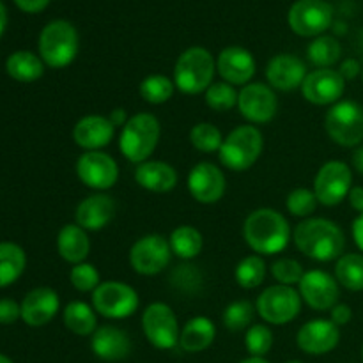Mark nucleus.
Here are the masks:
<instances>
[{"instance_id": "obj_1", "label": "nucleus", "mask_w": 363, "mask_h": 363, "mask_svg": "<svg viewBox=\"0 0 363 363\" xmlns=\"http://www.w3.org/2000/svg\"><path fill=\"white\" fill-rule=\"evenodd\" d=\"M294 245L307 257L319 262L342 257L346 236L335 222L326 218H307L293 233Z\"/></svg>"}, {"instance_id": "obj_2", "label": "nucleus", "mask_w": 363, "mask_h": 363, "mask_svg": "<svg viewBox=\"0 0 363 363\" xmlns=\"http://www.w3.org/2000/svg\"><path fill=\"white\" fill-rule=\"evenodd\" d=\"M243 236L255 254L275 255L289 245L291 227L282 213L272 208H261L245 220Z\"/></svg>"}, {"instance_id": "obj_3", "label": "nucleus", "mask_w": 363, "mask_h": 363, "mask_svg": "<svg viewBox=\"0 0 363 363\" xmlns=\"http://www.w3.org/2000/svg\"><path fill=\"white\" fill-rule=\"evenodd\" d=\"M39 55L46 66L62 69L69 66L80 50V38L73 23L66 20H53L39 34Z\"/></svg>"}, {"instance_id": "obj_4", "label": "nucleus", "mask_w": 363, "mask_h": 363, "mask_svg": "<svg viewBox=\"0 0 363 363\" xmlns=\"http://www.w3.org/2000/svg\"><path fill=\"white\" fill-rule=\"evenodd\" d=\"M160 135H162L160 121L152 113H135L121 130V152L131 163L140 165V163L147 162L149 156L155 152L160 142Z\"/></svg>"}, {"instance_id": "obj_5", "label": "nucleus", "mask_w": 363, "mask_h": 363, "mask_svg": "<svg viewBox=\"0 0 363 363\" xmlns=\"http://www.w3.org/2000/svg\"><path fill=\"white\" fill-rule=\"evenodd\" d=\"M216 62L202 46L184 50L174 67V85L184 94H201L209 89L215 78Z\"/></svg>"}, {"instance_id": "obj_6", "label": "nucleus", "mask_w": 363, "mask_h": 363, "mask_svg": "<svg viewBox=\"0 0 363 363\" xmlns=\"http://www.w3.org/2000/svg\"><path fill=\"white\" fill-rule=\"evenodd\" d=\"M264 149V138L255 126H240L230 131L220 147V162L225 169L234 172H245L254 163Z\"/></svg>"}, {"instance_id": "obj_7", "label": "nucleus", "mask_w": 363, "mask_h": 363, "mask_svg": "<svg viewBox=\"0 0 363 363\" xmlns=\"http://www.w3.org/2000/svg\"><path fill=\"white\" fill-rule=\"evenodd\" d=\"M325 130L335 144L354 147L363 140V108L350 99L335 103L326 112Z\"/></svg>"}, {"instance_id": "obj_8", "label": "nucleus", "mask_w": 363, "mask_h": 363, "mask_svg": "<svg viewBox=\"0 0 363 363\" xmlns=\"http://www.w3.org/2000/svg\"><path fill=\"white\" fill-rule=\"evenodd\" d=\"M137 291L131 286L117 280L101 282L92 293V307L99 315L106 319H124L138 311Z\"/></svg>"}, {"instance_id": "obj_9", "label": "nucleus", "mask_w": 363, "mask_h": 363, "mask_svg": "<svg viewBox=\"0 0 363 363\" xmlns=\"http://www.w3.org/2000/svg\"><path fill=\"white\" fill-rule=\"evenodd\" d=\"M255 311L269 325H287L298 318L301 311V296L289 286H269L261 293L255 303Z\"/></svg>"}, {"instance_id": "obj_10", "label": "nucleus", "mask_w": 363, "mask_h": 363, "mask_svg": "<svg viewBox=\"0 0 363 363\" xmlns=\"http://www.w3.org/2000/svg\"><path fill=\"white\" fill-rule=\"evenodd\" d=\"M142 328L149 342L158 350H172L179 344V323L172 308L162 301L145 308L142 314Z\"/></svg>"}, {"instance_id": "obj_11", "label": "nucleus", "mask_w": 363, "mask_h": 363, "mask_svg": "<svg viewBox=\"0 0 363 363\" xmlns=\"http://www.w3.org/2000/svg\"><path fill=\"white\" fill-rule=\"evenodd\" d=\"M289 27L301 38H318L330 28L333 9L325 0H298L289 9Z\"/></svg>"}, {"instance_id": "obj_12", "label": "nucleus", "mask_w": 363, "mask_h": 363, "mask_svg": "<svg viewBox=\"0 0 363 363\" xmlns=\"http://www.w3.org/2000/svg\"><path fill=\"white\" fill-rule=\"evenodd\" d=\"M172 250L167 238L160 234H147L135 241L130 250V264L137 273L152 277L162 273L169 266Z\"/></svg>"}, {"instance_id": "obj_13", "label": "nucleus", "mask_w": 363, "mask_h": 363, "mask_svg": "<svg viewBox=\"0 0 363 363\" xmlns=\"http://www.w3.org/2000/svg\"><path fill=\"white\" fill-rule=\"evenodd\" d=\"M353 188V174L344 162L332 160L319 169L314 179V194L318 202L337 206L350 195Z\"/></svg>"}, {"instance_id": "obj_14", "label": "nucleus", "mask_w": 363, "mask_h": 363, "mask_svg": "<svg viewBox=\"0 0 363 363\" xmlns=\"http://www.w3.org/2000/svg\"><path fill=\"white\" fill-rule=\"evenodd\" d=\"M78 179L92 190H108L119 179V167L110 155L101 151H87L77 162Z\"/></svg>"}, {"instance_id": "obj_15", "label": "nucleus", "mask_w": 363, "mask_h": 363, "mask_svg": "<svg viewBox=\"0 0 363 363\" xmlns=\"http://www.w3.org/2000/svg\"><path fill=\"white\" fill-rule=\"evenodd\" d=\"M238 108L241 116L254 124L269 123L279 110V98L272 87L264 84H247L238 96Z\"/></svg>"}, {"instance_id": "obj_16", "label": "nucleus", "mask_w": 363, "mask_h": 363, "mask_svg": "<svg viewBox=\"0 0 363 363\" xmlns=\"http://www.w3.org/2000/svg\"><path fill=\"white\" fill-rule=\"evenodd\" d=\"M300 296L314 311H332L339 301V284L335 277L321 269L305 272L303 279L298 284Z\"/></svg>"}, {"instance_id": "obj_17", "label": "nucleus", "mask_w": 363, "mask_h": 363, "mask_svg": "<svg viewBox=\"0 0 363 363\" xmlns=\"http://www.w3.org/2000/svg\"><path fill=\"white\" fill-rule=\"evenodd\" d=\"M346 80L340 77L339 71L328 67L308 73L301 84V94L314 105H335L342 98Z\"/></svg>"}, {"instance_id": "obj_18", "label": "nucleus", "mask_w": 363, "mask_h": 363, "mask_svg": "<svg viewBox=\"0 0 363 363\" xmlns=\"http://www.w3.org/2000/svg\"><path fill=\"white\" fill-rule=\"evenodd\" d=\"M188 190L201 204H215L225 194V176L213 163L201 162L188 174Z\"/></svg>"}, {"instance_id": "obj_19", "label": "nucleus", "mask_w": 363, "mask_h": 363, "mask_svg": "<svg viewBox=\"0 0 363 363\" xmlns=\"http://www.w3.org/2000/svg\"><path fill=\"white\" fill-rule=\"evenodd\" d=\"M340 330L330 319H314L305 323L296 337L298 347L307 354H326L339 346Z\"/></svg>"}, {"instance_id": "obj_20", "label": "nucleus", "mask_w": 363, "mask_h": 363, "mask_svg": "<svg viewBox=\"0 0 363 363\" xmlns=\"http://www.w3.org/2000/svg\"><path fill=\"white\" fill-rule=\"evenodd\" d=\"M307 74V66L303 60L291 53H279L266 66V78L269 85L284 92L301 87Z\"/></svg>"}, {"instance_id": "obj_21", "label": "nucleus", "mask_w": 363, "mask_h": 363, "mask_svg": "<svg viewBox=\"0 0 363 363\" xmlns=\"http://www.w3.org/2000/svg\"><path fill=\"white\" fill-rule=\"evenodd\" d=\"M216 69L223 82L230 85H247L255 74V59L247 48L229 46L222 50L216 60Z\"/></svg>"}, {"instance_id": "obj_22", "label": "nucleus", "mask_w": 363, "mask_h": 363, "mask_svg": "<svg viewBox=\"0 0 363 363\" xmlns=\"http://www.w3.org/2000/svg\"><path fill=\"white\" fill-rule=\"evenodd\" d=\"M20 307L25 325L39 328V326L48 325L59 312V294L50 287H38L23 298Z\"/></svg>"}, {"instance_id": "obj_23", "label": "nucleus", "mask_w": 363, "mask_h": 363, "mask_svg": "<svg viewBox=\"0 0 363 363\" xmlns=\"http://www.w3.org/2000/svg\"><path fill=\"white\" fill-rule=\"evenodd\" d=\"M113 124L105 116H85L74 124L73 140L85 151H99L113 138Z\"/></svg>"}, {"instance_id": "obj_24", "label": "nucleus", "mask_w": 363, "mask_h": 363, "mask_svg": "<svg viewBox=\"0 0 363 363\" xmlns=\"http://www.w3.org/2000/svg\"><path fill=\"white\" fill-rule=\"evenodd\" d=\"M92 353L105 362H119L130 357L131 353V339L124 330L117 326L105 325L99 326L92 333L91 340Z\"/></svg>"}, {"instance_id": "obj_25", "label": "nucleus", "mask_w": 363, "mask_h": 363, "mask_svg": "<svg viewBox=\"0 0 363 363\" xmlns=\"http://www.w3.org/2000/svg\"><path fill=\"white\" fill-rule=\"evenodd\" d=\"M116 215V202L106 194L89 195L78 204L74 218L77 225L85 230H101L112 222Z\"/></svg>"}, {"instance_id": "obj_26", "label": "nucleus", "mask_w": 363, "mask_h": 363, "mask_svg": "<svg viewBox=\"0 0 363 363\" xmlns=\"http://www.w3.org/2000/svg\"><path fill=\"white\" fill-rule=\"evenodd\" d=\"M135 181L145 190L165 194L176 188L177 172L165 162H144L135 169Z\"/></svg>"}, {"instance_id": "obj_27", "label": "nucleus", "mask_w": 363, "mask_h": 363, "mask_svg": "<svg viewBox=\"0 0 363 363\" xmlns=\"http://www.w3.org/2000/svg\"><path fill=\"white\" fill-rule=\"evenodd\" d=\"M57 250H59L60 257L69 264L77 266L80 262H85L89 252H91L87 230L82 229L77 223L64 225L57 236Z\"/></svg>"}, {"instance_id": "obj_28", "label": "nucleus", "mask_w": 363, "mask_h": 363, "mask_svg": "<svg viewBox=\"0 0 363 363\" xmlns=\"http://www.w3.org/2000/svg\"><path fill=\"white\" fill-rule=\"evenodd\" d=\"M215 323L211 319L204 318V315H199V318L190 319L184 325L179 337V346L186 353H201V351L208 350L211 346L213 340H215Z\"/></svg>"}, {"instance_id": "obj_29", "label": "nucleus", "mask_w": 363, "mask_h": 363, "mask_svg": "<svg viewBox=\"0 0 363 363\" xmlns=\"http://www.w3.org/2000/svg\"><path fill=\"white\" fill-rule=\"evenodd\" d=\"M6 69L13 80L21 82V84H30V82H35L43 77L45 62L35 53L20 50V52L11 53L6 62Z\"/></svg>"}, {"instance_id": "obj_30", "label": "nucleus", "mask_w": 363, "mask_h": 363, "mask_svg": "<svg viewBox=\"0 0 363 363\" xmlns=\"http://www.w3.org/2000/svg\"><path fill=\"white\" fill-rule=\"evenodd\" d=\"M27 255L16 243H0V289L16 282L25 272Z\"/></svg>"}, {"instance_id": "obj_31", "label": "nucleus", "mask_w": 363, "mask_h": 363, "mask_svg": "<svg viewBox=\"0 0 363 363\" xmlns=\"http://www.w3.org/2000/svg\"><path fill=\"white\" fill-rule=\"evenodd\" d=\"M64 325L69 332L74 335L87 337L98 330V319H96V311L91 305L84 303V301H71L64 308Z\"/></svg>"}, {"instance_id": "obj_32", "label": "nucleus", "mask_w": 363, "mask_h": 363, "mask_svg": "<svg viewBox=\"0 0 363 363\" xmlns=\"http://www.w3.org/2000/svg\"><path fill=\"white\" fill-rule=\"evenodd\" d=\"M169 243L172 254H176L177 257L190 261V259H195L201 254L204 240H202V234L199 233L195 227L181 225L172 230V234H170L169 238Z\"/></svg>"}, {"instance_id": "obj_33", "label": "nucleus", "mask_w": 363, "mask_h": 363, "mask_svg": "<svg viewBox=\"0 0 363 363\" xmlns=\"http://www.w3.org/2000/svg\"><path fill=\"white\" fill-rule=\"evenodd\" d=\"M342 55V46L333 35H318L308 45L307 57L318 69H328L339 62Z\"/></svg>"}, {"instance_id": "obj_34", "label": "nucleus", "mask_w": 363, "mask_h": 363, "mask_svg": "<svg viewBox=\"0 0 363 363\" xmlns=\"http://www.w3.org/2000/svg\"><path fill=\"white\" fill-rule=\"evenodd\" d=\"M335 279L350 291H363V255L346 254L335 264Z\"/></svg>"}, {"instance_id": "obj_35", "label": "nucleus", "mask_w": 363, "mask_h": 363, "mask_svg": "<svg viewBox=\"0 0 363 363\" xmlns=\"http://www.w3.org/2000/svg\"><path fill=\"white\" fill-rule=\"evenodd\" d=\"M174 80H170L165 74H151V77L144 78L138 87L142 99L149 105H162L167 103L174 94Z\"/></svg>"}, {"instance_id": "obj_36", "label": "nucleus", "mask_w": 363, "mask_h": 363, "mask_svg": "<svg viewBox=\"0 0 363 363\" xmlns=\"http://www.w3.org/2000/svg\"><path fill=\"white\" fill-rule=\"evenodd\" d=\"M236 282L243 289H255L266 279V262L261 255H248L236 266Z\"/></svg>"}, {"instance_id": "obj_37", "label": "nucleus", "mask_w": 363, "mask_h": 363, "mask_svg": "<svg viewBox=\"0 0 363 363\" xmlns=\"http://www.w3.org/2000/svg\"><path fill=\"white\" fill-rule=\"evenodd\" d=\"M238 96L240 92L234 89V85L227 82H216L209 85L206 91V105L215 112H229L238 105Z\"/></svg>"}, {"instance_id": "obj_38", "label": "nucleus", "mask_w": 363, "mask_h": 363, "mask_svg": "<svg viewBox=\"0 0 363 363\" xmlns=\"http://www.w3.org/2000/svg\"><path fill=\"white\" fill-rule=\"evenodd\" d=\"M190 142L197 151L201 152H215L220 151L223 144L222 131L211 123H199L191 128Z\"/></svg>"}, {"instance_id": "obj_39", "label": "nucleus", "mask_w": 363, "mask_h": 363, "mask_svg": "<svg viewBox=\"0 0 363 363\" xmlns=\"http://www.w3.org/2000/svg\"><path fill=\"white\" fill-rule=\"evenodd\" d=\"M252 319H254V305L247 300L234 301L223 312V325L230 332H240V330L250 328Z\"/></svg>"}, {"instance_id": "obj_40", "label": "nucleus", "mask_w": 363, "mask_h": 363, "mask_svg": "<svg viewBox=\"0 0 363 363\" xmlns=\"http://www.w3.org/2000/svg\"><path fill=\"white\" fill-rule=\"evenodd\" d=\"M245 346L252 357L262 358L273 346V333L264 325H252L245 335Z\"/></svg>"}, {"instance_id": "obj_41", "label": "nucleus", "mask_w": 363, "mask_h": 363, "mask_svg": "<svg viewBox=\"0 0 363 363\" xmlns=\"http://www.w3.org/2000/svg\"><path fill=\"white\" fill-rule=\"evenodd\" d=\"M286 206L293 216L307 218L318 208V197H315L314 191L307 190V188H296L287 195Z\"/></svg>"}, {"instance_id": "obj_42", "label": "nucleus", "mask_w": 363, "mask_h": 363, "mask_svg": "<svg viewBox=\"0 0 363 363\" xmlns=\"http://www.w3.org/2000/svg\"><path fill=\"white\" fill-rule=\"evenodd\" d=\"M69 280L73 287L80 293H94L96 287L99 286V273L89 262H80V264L73 266L69 273Z\"/></svg>"}, {"instance_id": "obj_43", "label": "nucleus", "mask_w": 363, "mask_h": 363, "mask_svg": "<svg viewBox=\"0 0 363 363\" xmlns=\"http://www.w3.org/2000/svg\"><path fill=\"white\" fill-rule=\"evenodd\" d=\"M272 275L282 286L293 287L301 282L305 272L300 262L294 261V259H279L277 262H273Z\"/></svg>"}, {"instance_id": "obj_44", "label": "nucleus", "mask_w": 363, "mask_h": 363, "mask_svg": "<svg viewBox=\"0 0 363 363\" xmlns=\"http://www.w3.org/2000/svg\"><path fill=\"white\" fill-rule=\"evenodd\" d=\"M21 318V307L14 300H0V325H13Z\"/></svg>"}, {"instance_id": "obj_45", "label": "nucleus", "mask_w": 363, "mask_h": 363, "mask_svg": "<svg viewBox=\"0 0 363 363\" xmlns=\"http://www.w3.org/2000/svg\"><path fill=\"white\" fill-rule=\"evenodd\" d=\"M353 319V311L350 308V305L346 303H337L335 307L332 308V318L330 321L337 326H344Z\"/></svg>"}, {"instance_id": "obj_46", "label": "nucleus", "mask_w": 363, "mask_h": 363, "mask_svg": "<svg viewBox=\"0 0 363 363\" xmlns=\"http://www.w3.org/2000/svg\"><path fill=\"white\" fill-rule=\"evenodd\" d=\"M339 73L344 80H353V78H357L358 74L362 73L360 62H358L357 59H346L342 64H340Z\"/></svg>"}, {"instance_id": "obj_47", "label": "nucleus", "mask_w": 363, "mask_h": 363, "mask_svg": "<svg viewBox=\"0 0 363 363\" xmlns=\"http://www.w3.org/2000/svg\"><path fill=\"white\" fill-rule=\"evenodd\" d=\"M14 4H16L21 11H25V13L34 14L41 13V11L48 6L50 0H14Z\"/></svg>"}, {"instance_id": "obj_48", "label": "nucleus", "mask_w": 363, "mask_h": 363, "mask_svg": "<svg viewBox=\"0 0 363 363\" xmlns=\"http://www.w3.org/2000/svg\"><path fill=\"white\" fill-rule=\"evenodd\" d=\"M347 199H350V204L351 208L357 209L358 213H363V188L362 186H353L351 188L350 195H347Z\"/></svg>"}, {"instance_id": "obj_49", "label": "nucleus", "mask_w": 363, "mask_h": 363, "mask_svg": "<svg viewBox=\"0 0 363 363\" xmlns=\"http://www.w3.org/2000/svg\"><path fill=\"white\" fill-rule=\"evenodd\" d=\"M108 119H110V123L113 124V128H117V126L123 128L124 124L128 123V119H130V117H128L126 110H124V108H116V110H112V112H110Z\"/></svg>"}, {"instance_id": "obj_50", "label": "nucleus", "mask_w": 363, "mask_h": 363, "mask_svg": "<svg viewBox=\"0 0 363 363\" xmlns=\"http://www.w3.org/2000/svg\"><path fill=\"white\" fill-rule=\"evenodd\" d=\"M353 238L357 247L363 252V213L353 222Z\"/></svg>"}, {"instance_id": "obj_51", "label": "nucleus", "mask_w": 363, "mask_h": 363, "mask_svg": "<svg viewBox=\"0 0 363 363\" xmlns=\"http://www.w3.org/2000/svg\"><path fill=\"white\" fill-rule=\"evenodd\" d=\"M353 167L363 176V145L353 152Z\"/></svg>"}, {"instance_id": "obj_52", "label": "nucleus", "mask_w": 363, "mask_h": 363, "mask_svg": "<svg viewBox=\"0 0 363 363\" xmlns=\"http://www.w3.org/2000/svg\"><path fill=\"white\" fill-rule=\"evenodd\" d=\"M6 27H7V9L2 4V0H0V35L4 34Z\"/></svg>"}, {"instance_id": "obj_53", "label": "nucleus", "mask_w": 363, "mask_h": 363, "mask_svg": "<svg viewBox=\"0 0 363 363\" xmlns=\"http://www.w3.org/2000/svg\"><path fill=\"white\" fill-rule=\"evenodd\" d=\"M241 363H268L264 360V358H259V357H250L247 358V360H243Z\"/></svg>"}, {"instance_id": "obj_54", "label": "nucleus", "mask_w": 363, "mask_h": 363, "mask_svg": "<svg viewBox=\"0 0 363 363\" xmlns=\"http://www.w3.org/2000/svg\"><path fill=\"white\" fill-rule=\"evenodd\" d=\"M0 363H13V360H9V358H7V357L0 354Z\"/></svg>"}, {"instance_id": "obj_55", "label": "nucleus", "mask_w": 363, "mask_h": 363, "mask_svg": "<svg viewBox=\"0 0 363 363\" xmlns=\"http://www.w3.org/2000/svg\"><path fill=\"white\" fill-rule=\"evenodd\" d=\"M286 363H303V362H298V360H291V362H286Z\"/></svg>"}, {"instance_id": "obj_56", "label": "nucleus", "mask_w": 363, "mask_h": 363, "mask_svg": "<svg viewBox=\"0 0 363 363\" xmlns=\"http://www.w3.org/2000/svg\"><path fill=\"white\" fill-rule=\"evenodd\" d=\"M362 357H363V347H362Z\"/></svg>"}, {"instance_id": "obj_57", "label": "nucleus", "mask_w": 363, "mask_h": 363, "mask_svg": "<svg viewBox=\"0 0 363 363\" xmlns=\"http://www.w3.org/2000/svg\"><path fill=\"white\" fill-rule=\"evenodd\" d=\"M362 78H363V69H362Z\"/></svg>"}]
</instances>
